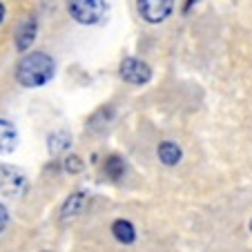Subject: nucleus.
Segmentation results:
<instances>
[{
	"instance_id": "2",
	"label": "nucleus",
	"mask_w": 252,
	"mask_h": 252,
	"mask_svg": "<svg viewBox=\"0 0 252 252\" xmlns=\"http://www.w3.org/2000/svg\"><path fill=\"white\" fill-rule=\"evenodd\" d=\"M67 14L78 25H98L105 18V0H67Z\"/></svg>"
},
{
	"instance_id": "15",
	"label": "nucleus",
	"mask_w": 252,
	"mask_h": 252,
	"mask_svg": "<svg viewBox=\"0 0 252 252\" xmlns=\"http://www.w3.org/2000/svg\"><path fill=\"white\" fill-rule=\"evenodd\" d=\"M196 2H199V0H188V2H186V7H183V11H186V14H188V11H190L192 7L196 5Z\"/></svg>"
},
{
	"instance_id": "16",
	"label": "nucleus",
	"mask_w": 252,
	"mask_h": 252,
	"mask_svg": "<svg viewBox=\"0 0 252 252\" xmlns=\"http://www.w3.org/2000/svg\"><path fill=\"white\" fill-rule=\"evenodd\" d=\"M2 20H5V5L0 2V25H2Z\"/></svg>"
},
{
	"instance_id": "11",
	"label": "nucleus",
	"mask_w": 252,
	"mask_h": 252,
	"mask_svg": "<svg viewBox=\"0 0 252 252\" xmlns=\"http://www.w3.org/2000/svg\"><path fill=\"white\" fill-rule=\"evenodd\" d=\"M112 234H114V239L119 243H123V246H129V243L136 241V228H134L127 219H116L114 223H112Z\"/></svg>"
},
{
	"instance_id": "12",
	"label": "nucleus",
	"mask_w": 252,
	"mask_h": 252,
	"mask_svg": "<svg viewBox=\"0 0 252 252\" xmlns=\"http://www.w3.org/2000/svg\"><path fill=\"white\" fill-rule=\"evenodd\" d=\"M125 170H127V163H125V158L116 157V154H112V157L105 158V174L110 176L112 181H119V179H123Z\"/></svg>"
},
{
	"instance_id": "17",
	"label": "nucleus",
	"mask_w": 252,
	"mask_h": 252,
	"mask_svg": "<svg viewBox=\"0 0 252 252\" xmlns=\"http://www.w3.org/2000/svg\"><path fill=\"white\" fill-rule=\"evenodd\" d=\"M250 232H252V219H250Z\"/></svg>"
},
{
	"instance_id": "3",
	"label": "nucleus",
	"mask_w": 252,
	"mask_h": 252,
	"mask_svg": "<svg viewBox=\"0 0 252 252\" xmlns=\"http://www.w3.org/2000/svg\"><path fill=\"white\" fill-rule=\"evenodd\" d=\"M27 192V174L14 165H0V194L18 199Z\"/></svg>"
},
{
	"instance_id": "13",
	"label": "nucleus",
	"mask_w": 252,
	"mask_h": 252,
	"mask_svg": "<svg viewBox=\"0 0 252 252\" xmlns=\"http://www.w3.org/2000/svg\"><path fill=\"white\" fill-rule=\"evenodd\" d=\"M83 167H85V161L81 157H76V154H71V157H67L63 161V170L69 172V174H78V172H83Z\"/></svg>"
},
{
	"instance_id": "8",
	"label": "nucleus",
	"mask_w": 252,
	"mask_h": 252,
	"mask_svg": "<svg viewBox=\"0 0 252 252\" xmlns=\"http://www.w3.org/2000/svg\"><path fill=\"white\" fill-rule=\"evenodd\" d=\"M157 157L165 167H174V165L181 163L183 150L176 141H161L158 143V148H157Z\"/></svg>"
},
{
	"instance_id": "7",
	"label": "nucleus",
	"mask_w": 252,
	"mask_h": 252,
	"mask_svg": "<svg viewBox=\"0 0 252 252\" xmlns=\"http://www.w3.org/2000/svg\"><path fill=\"white\" fill-rule=\"evenodd\" d=\"M85 203H87L85 192H74V194H69V199H67L61 208V221L63 223L78 219V217L83 214V210H85Z\"/></svg>"
},
{
	"instance_id": "6",
	"label": "nucleus",
	"mask_w": 252,
	"mask_h": 252,
	"mask_svg": "<svg viewBox=\"0 0 252 252\" xmlns=\"http://www.w3.org/2000/svg\"><path fill=\"white\" fill-rule=\"evenodd\" d=\"M36 33H38V20H36V16H27L16 29V49L27 52L36 40Z\"/></svg>"
},
{
	"instance_id": "4",
	"label": "nucleus",
	"mask_w": 252,
	"mask_h": 252,
	"mask_svg": "<svg viewBox=\"0 0 252 252\" xmlns=\"http://www.w3.org/2000/svg\"><path fill=\"white\" fill-rule=\"evenodd\" d=\"M176 0H136V11L148 25H161L174 11Z\"/></svg>"
},
{
	"instance_id": "14",
	"label": "nucleus",
	"mask_w": 252,
	"mask_h": 252,
	"mask_svg": "<svg viewBox=\"0 0 252 252\" xmlns=\"http://www.w3.org/2000/svg\"><path fill=\"white\" fill-rule=\"evenodd\" d=\"M7 223H9V212H7L5 205L0 203V232L7 228Z\"/></svg>"
},
{
	"instance_id": "10",
	"label": "nucleus",
	"mask_w": 252,
	"mask_h": 252,
	"mask_svg": "<svg viewBox=\"0 0 252 252\" xmlns=\"http://www.w3.org/2000/svg\"><path fill=\"white\" fill-rule=\"evenodd\" d=\"M69 145H71V134L67 129H56V132H52L47 136V150L52 157L63 154L65 150H69Z\"/></svg>"
},
{
	"instance_id": "9",
	"label": "nucleus",
	"mask_w": 252,
	"mask_h": 252,
	"mask_svg": "<svg viewBox=\"0 0 252 252\" xmlns=\"http://www.w3.org/2000/svg\"><path fill=\"white\" fill-rule=\"evenodd\" d=\"M18 145V132H16L14 123L7 119H0V157L11 154Z\"/></svg>"
},
{
	"instance_id": "5",
	"label": "nucleus",
	"mask_w": 252,
	"mask_h": 252,
	"mask_svg": "<svg viewBox=\"0 0 252 252\" xmlns=\"http://www.w3.org/2000/svg\"><path fill=\"white\" fill-rule=\"evenodd\" d=\"M119 74L129 85H148V83L152 81V67L145 61L134 58V56L123 58V63H121V67H119Z\"/></svg>"
},
{
	"instance_id": "1",
	"label": "nucleus",
	"mask_w": 252,
	"mask_h": 252,
	"mask_svg": "<svg viewBox=\"0 0 252 252\" xmlns=\"http://www.w3.org/2000/svg\"><path fill=\"white\" fill-rule=\"evenodd\" d=\"M56 74V63L49 54L45 52H32L25 54L20 63L16 65V81L18 85L33 90V87H43Z\"/></svg>"
}]
</instances>
